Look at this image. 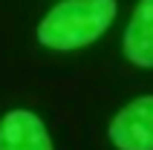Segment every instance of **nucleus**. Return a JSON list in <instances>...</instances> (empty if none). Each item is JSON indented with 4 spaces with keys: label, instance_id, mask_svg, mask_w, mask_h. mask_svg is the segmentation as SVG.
Wrapping results in <instances>:
<instances>
[{
    "label": "nucleus",
    "instance_id": "nucleus-3",
    "mask_svg": "<svg viewBox=\"0 0 153 150\" xmlns=\"http://www.w3.org/2000/svg\"><path fill=\"white\" fill-rule=\"evenodd\" d=\"M0 150H55L49 130L32 110H9L0 118Z\"/></svg>",
    "mask_w": 153,
    "mask_h": 150
},
{
    "label": "nucleus",
    "instance_id": "nucleus-4",
    "mask_svg": "<svg viewBox=\"0 0 153 150\" xmlns=\"http://www.w3.org/2000/svg\"><path fill=\"white\" fill-rule=\"evenodd\" d=\"M124 58L133 67L153 69V0H139L121 41Z\"/></svg>",
    "mask_w": 153,
    "mask_h": 150
},
{
    "label": "nucleus",
    "instance_id": "nucleus-1",
    "mask_svg": "<svg viewBox=\"0 0 153 150\" xmlns=\"http://www.w3.org/2000/svg\"><path fill=\"white\" fill-rule=\"evenodd\" d=\"M116 12V0H61L41 17L38 41L55 52L84 49L113 26Z\"/></svg>",
    "mask_w": 153,
    "mask_h": 150
},
{
    "label": "nucleus",
    "instance_id": "nucleus-2",
    "mask_svg": "<svg viewBox=\"0 0 153 150\" xmlns=\"http://www.w3.org/2000/svg\"><path fill=\"white\" fill-rule=\"evenodd\" d=\"M107 136L119 150H153V95L124 104L113 116Z\"/></svg>",
    "mask_w": 153,
    "mask_h": 150
}]
</instances>
